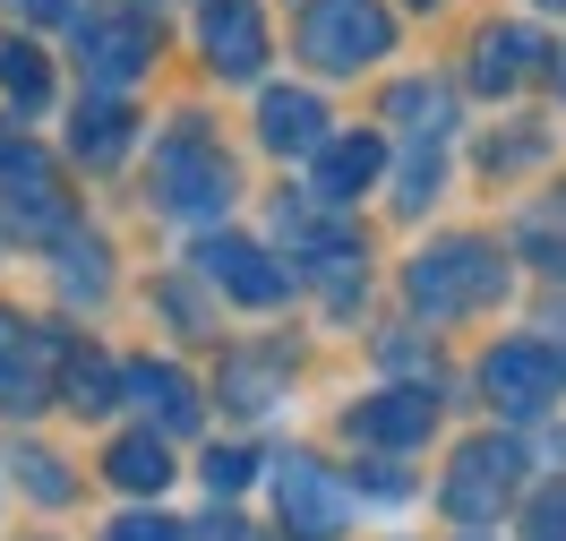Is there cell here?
<instances>
[{
  "instance_id": "obj_1",
  "label": "cell",
  "mask_w": 566,
  "mask_h": 541,
  "mask_svg": "<svg viewBox=\"0 0 566 541\" xmlns=\"http://www.w3.org/2000/svg\"><path fill=\"white\" fill-rule=\"evenodd\" d=\"M497 292H506V258L490 241H472V232H455V241H438V250H421L403 267V301L421 319H463V310H481Z\"/></svg>"
},
{
  "instance_id": "obj_2",
  "label": "cell",
  "mask_w": 566,
  "mask_h": 541,
  "mask_svg": "<svg viewBox=\"0 0 566 541\" xmlns=\"http://www.w3.org/2000/svg\"><path fill=\"white\" fill-rule=\"evenodd\" d=\"M155 207H164V216H189V223H207V216L232 207V164L214 155V138L198 121H172V129L155 138Z\"/></svg>"
},
{
  "instance_id": "obj_3",
  "label": "cell",
  "mask_w": 566,
  "mask_h": 541,
  "mask_svg": "<svg viewBox=\"0 0 566 541\" xmlns=\"http://www.w3.org/2000/svg\"><path fill=\"white\" fill-rule=\"evenodd\" d=\"M387 43H395V18L378 0H310L301 9V61H318L335 77L387 61Z\"/></svg>"
},
{
  "instance_id": "obj_4",
  "label": "cell",
  "mask_w": 566,
  "mask_h": 541,
  "mask_svg": "<svg viewBox=\"0 0 566 541\" xmlns=\"http://www.w3.org/2000/svg\"><path fill=\"white\" fill-rule=\"evenodd\" d=\"M0 216H9V232H27V241H70L61 180H52V164H43L9 121H0Z\"/></svg>"
},
{
  "instance_id": "obj_5",
  "label": "cell",
  "mask_w": 566,
  "mask_h": 541,
  "mask_svg": "<svg viewBox=\"0 0 566 541\" xmlns=\"http://www.w3.org/2000/svg\"><path fill=\"white\" fill-rule=\"evenodd\" d=\"M481 396H490L497 413H515V422L549 413V404L566 396V353H558V344H532V335L497 344V353L481 361Z\"/></svg>"
},
{
  "instance_id": "obj_6",
  "label": "cell",
  "mask_w": 566,
  "mask_h": 541,
  "mask_svg": "<svg viewBox=\"0 0 566 541\" xmlns=\"http://www.w3.org/2000/svg\"><path fill=\"white\" fill-rule=\"evenodd\" d=\"M344 516H353V490H344L326 465H310V456H283L275 465V524H283V541H335Z\"/></svg>"
},
{
  "instance_id": "obj_7",
  "label": "cell",
  "mask_w": 566,
  "mask_h": 541,
  "mask_svg": "<svg viewBox=\"0 0 566 541\" xmlns=\"http://www.w3.org/2000/svg\"><path fill=\"white\" fill-rule=\"evenodd\" d=\"M198 275L223 284L241 310H275V301H292V267H275V258L258 250V241H241V232H207V241H198Z\"/></svg>"
},
{
  "instance_id": "obj_8",
  "label": "cell",
  "mask_w": 566,
  "mask_h": 541,
  "mask_svg": "<svg viewBox=\"0 0 566 541\" xmlns=\"http://www.w3.org/2000/svg\"><path fill=\"white\" fill-rule=\"evenodd\" d=\"M515 472H524V456L506 438H472L455 456V472H447V516L455 524H490L497 507L515 499Z\"/></svg>"
},
{
  "instance_id": "obj_9",
  "label": "cell",
  "mask_w": 566,
  "mask_h": 541,
  "mask_svg": "<svg viewBox=\"0 0 566 541\" xmlns=\"http://www.w3.org/2000/svg\"><path fill=\"white\" fill-rule=\"evenodd\" d=\"M77 61H86V77H95V95H120V86H129V77H146V61H155V27H146L138 9L86 18Z\"/></svg>"
},
{
  "instance_id": "obj_10",
  "label": "cell",
  "mask_w": 566,
  "mask_h": 541,
  "mask_svg": "<svg viewBox=\"0 0 566 541\" xmlns=\"http://www.w3.org/2000/svg\"><path fill=\"white\" fill-rule=\"evenodd\" d=\"M52 361H61V335H43V326L0 310V413H43Z\"/></svg>"
},
{
  "instance_id": "obj_11",
  "label": "cell",
  "mask_w": 566,
  "mask_h": 541,
  "mask_svg": "<svg viewBox=\"0 0 566 541\" xmlns=\"http://www.w3.org/2000/svg\"><path fill=\"white\" fill-rule=\"evenodd\" d=\"M198 43H207V61L223 77H258L266 70V18H258V0H207Z\"/></svg>"
},
{
  "instance_id": "obj_12",
  "label": "cell",
  "mask_w": 566,
  "mask_h": 541,
  "mask_svg": "<svg viewBox=\"0 0 566 541\" xmlns=\"http://www.w3.org/2000/svg\"><path fill=\"white\" fill-rule=\"evenodd\" d=\"M429 422H438V404H429V387H387V396L353 404V422L344 430L360 438V447H421Z\"/></svg>"
},
{
  "instance_id": "obj_13",
  "label": "cell",
  "mask_w": 566,
  "mask_h": 541,
  "mask_svg": "<svg viewBox=\"0 0 566 541\" xmlns=\"http://www.w3.org/2000/svg\"><path fill=\"white\" fill-rule=\"evenodd\" d=\"M387 121L403 129V155H447V138H455V95H447L438 77H403L387 95Z\"/></svg>"
},
{
  "instance_id": "obj_14",
  "label": "cell",
  "mask_w": 566,
  "mask_h": 541,
  "mask_svg": "<svg viewBox=\"0 0 566 541\" xmlns=\"http://www.w3.org/2000/svg\"><path fill=\"white\" fill-rule=\"evenodd\" d=\"M541 61H549V43L532 35V27H481L472 35V86L481 95H515Z\"/></svg>"
},
{
  "instance_id": "obj_15",
  "label": "cell",
  "mask_w": 566,
  "mask_h": 541,
  "mask_svg": "<svg viewBox=\"0 0 566 541\" xmlns=\"http://www.w3.org/2000/svg\"><path fill=\"white\" fill-rule=\"evenodd\" d=\"M378 164H387V138H369V129H353V138H326V146H318V180H310V198H318V207H353L360 189L378 180Z\"/></svg>"
},
{
  "instance_id": "obj_16",
  "label": "cell",
  "mask_w": 566,
  "mask_h": 541,
  "mask_svg": "<svg viewBox=\"0 0 566 541\" xmlns=\"http://www.w3.org/2000/svg\"><path fill=\"white\" fill-rule=\"evenodd\" d=\"M120 396L138 404L155 430H198V387L180 378L172 361H138V370H120Z\"/></svg>"
},
{
  "instance_id": "obj_17",
  "label": "cell",
  "mask_w": 566,
  "mask_h": 541,
  "mask_svg": "<svg viewBox=\"0 0 566 541\" xmlns=\"http://www.w3.org/2000/svg\"><path fill=\"white\" fill-rule=\"evenodd\" d=\"M258 129H266V146H275V155H318V146H326V112H318V95L275 86V95L258 104Z\"/></svg>"
},
{
  "instance_id": "obj_18",
  "label": "cell",
  "mask_w": 566,
  "mask_h": 541,
  "mask_svg": "<svg viewBox=\"0 0 566 541\" xmlns=\"http://www.w3.org/2000/svg\"><path fill=\"white\" fill-rule=\"evenodd\" d=\"M129 112L112 104V95H95V104H77V121H70V146H77V164H120L129 155Z\"/></svg>"
},
{
  "instance_id": "obj_19",
  "label": "cell",
  "mask_w": 566,
  "mask_h": 541,
  "mask_svg": "<svg viewBox=\"0 0 566 541\" xmlns=\"http://www.w3.org/2000/svg\"><path fill=\"white\" fill-rule=\"evenodd\" d=\"M515 250H524L541 275H566V189H558V198H541V207L515 223Z\"/></svg>"
},
{
  "instance_id": "obj_20",
  "label": "cell",
  "mask_w": 566,
  "mask_h": 541,
  "mask_svg": "<svg viewBox=\"0 0 566 541\" xmlns=\"http://www.w3.org/2000/svg\"><path fill=\"white\" fill-rule=\"evenodd\" d=\"M104 472L112 481H120V490H138V499H155V490H164V481H172V456H164V438H120V447H112L104 456Z\"/></svg>"
},
{
  "instance_id": "obj_21",
  "label": "cell",
  "mask_w": 566,
  "mask_h": 541,
  "mask_svg": "<svg viewBox=\"0 0 566 541\" xmlns=\"http://www.w3.org/2000/svg\"><path fill=\"white\" fill-rule=\"evenodd\" d=\"M223 404H232V413H266V404H283V361L275 353H241L232 370H223Z\"/></svg>"
},
{
  "instance_id": "obj_22",
  "label": "cell",
  "mask_w": 566,
  "mask_h": 541,
  "mask_svg": "<svg viewBox=\"0 0 566 541\" xmlns=\"http://www.w3.org/2000/svg\"><path fill=\"white\" fill-rule=\"evenodd\" d=\"M0 95H9V112H43L52 104V70H43L35 43H0Z\"/></svg>"
},
{
  "instance_id": "obj_23",
  "label": "cell",
  "mask_w": 566,
  "mask_h": 541,
  "mask_svg": "<svg viewBox=\"0 0 566 541\" xmlns=\"http://www.w3.org/2000/svg\"><path fill=\"white\" fill-rule=\"evenodd\" d=\"M61 387H70V413H112L120 404V370L104 353H70L61 361Z\"/></svg>"
},
{
  "instance_id": "obj_24",
  "label": "cell",
  "mask_w": 566,
  "mask_h": 541,
  "mask_svg": "<svg viewBox=\"0 0 566 541\" xmlns=\"http://www.w3.org/2000/svg\"><path fill=\"white\" fill-rule=\"evenodd\" d=\"M310 267H318L326 301L344 310V301H360V241H344V232H326L318 250H310Z\"/></svg>"
},
{
  "instance_id": "obj_25",
  "label": "cell",
  "mask_w": 566,
  "mask_h": 541,
  "mask_svg": "<svg viewBox=\"0 0 566 541\" xmlns=\"http://www.w3.org/2000/svg\"><path fill=\"white\" fill-rule=\"evenodd\" d=\"M61 292L70 301H104V241H86V232L61 241Z\"/></svg>"
},
{
  "instance_id": "obj_26",
  "label": "cell",
  "mask_w": 566,
  "mask_h": 541,
  "mask_svg": "<svg viewBox=\"0 0 566 541\" xmlns=\"http://www.w3.org/2000/svg\"><path fill=\"white\" fill-rule=\"evenodd\" d=\"M18 481H27V499H43V507H61V499H70V472L52 465L43 447H18Z\"/></svg>"
},
{
  "instance_id": "obj_27",
  "label": "cell",
  "mask_w": 566,
  "mask_h": 541,
  "mask_svg": "<svg viewBox=\"0 0 566 541\" xmlns=\"http://www.w3.org/2000/svg\"><path fill=\"white\" fill-rule=\"evenodd\" d=\"M524 541H566V481L549 490V499H532V516H524Z\"/></svg>"
},
{
  "instance_id": "obj_28",
  "label": "cell",
  "mask_w": 566,
  "mask_h": 541,
  "mask_svg": "<svg viewBox=\"0 0 566 541\" xmlns=\"http://www.w3.org/2000/svg\"><path fill=\"white\" fill-rule=\"evenodd\" d=\"M241 481H249V456H241V447H214V456H207V490H214V499H232Z\"/></svg>"
},
{
  "instance_id": "obj_29",
  "label": "cell",
  "mask_w": 566,
  "mask_h": 541,
  "mask_svg": "<svg viewBox=\"0 0 566 541\" xmlns=\"http://www.w3.org/2000/svg\"><path fill=\"white\" fill-rule=\"evenodd\" d=\"M104 541H189V533H180L172 516H120V524H112Z\"/></svg>"
},
{
  "instance_id": "obj_30",
  "label": "cell",
  "mask_w": 566,
  "mask_h": 541,
  "mask_svg": "<svg viewBox=\"0 0 566 541\" xmlns=\"http://www.w3.org/2000/svg\"><path fill=\"white\" fill-rule=\"evenodd\" d=\"M27 9H35V18H70V0H27Z\"/></svg>"
},
{
  "instance_id": "obj_31",
  "label": "cell",
  "mask_w": 566,
  "mask_h": 541,
  "mask_svg": "<svg viewBox=\"0 0 566 541\" xmlns=\"http://www.w3.org/2000/svg\"><path fill=\"white\" fill-rule=\"evenodd\" d=\"M549 9H566V0H549Z\"/></svg>"
}]
</instances>
